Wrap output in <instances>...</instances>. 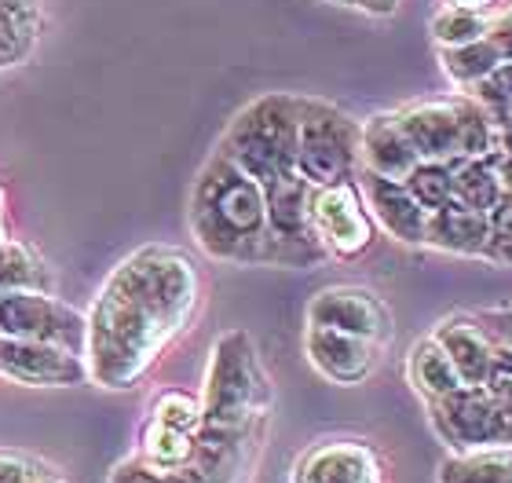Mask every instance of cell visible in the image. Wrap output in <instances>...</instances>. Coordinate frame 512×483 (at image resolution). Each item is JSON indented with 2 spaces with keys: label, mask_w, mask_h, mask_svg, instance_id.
Here are the masks:
<instances>
[{
  "label": "cell",
  "mask_w": 512,
  "mask_h": 483,
  "mask_svg": "<svg viewBox=\"0 0 512 483\" xmlns=\"http://www.w3.org/2000/svg\"><path fill=\"white\" fill-rule=\"evenodd\" d=\"M198 304L194 264L176 249H139L99 293L85 322L88 374L107 388H128Z\"/></svg>",
  "instance_id": "cell-1"
},
{
  "label": "cell",
  "mask_w": 512,
  "mask_h": 483,
  "mask_svg": "<svg viewBox=\"0 0 512 483\" xmlns=\"http://www.w3.org/2000/svg\"><path fill=\"white\" fill-rule=\"evenodd\" d=\"M191 231L198 246L227 264H275L267 231L264 183H256L227 154L209 158L191 194Z\"/></svg>",
  "instance_id": "cell-2"
},
{
  "label": "cell",
  "mask_w": 512,
  "mask_h": 483,
  "mask_svg": "<svg viewBox=\"0 0 512 483\" xmlns=\"http://www.w3.org/2000/svg\"><path fill=\"white\" fill-rule=\"evenodd\" d=\"M264 399L267 381L260 363H256L249 333H224L216 341L213 363H209V381H205L198 451L224 454L249 429V421L264 410Z\"/></svg>",
  "instance_id": "cell-3"
},
{
  "label": "cell",
  "mask_w": 512,
  "mask_h": 483,
  "mask_svg": "<svg viewBox=\"0 0 512 483\" xmlns=\"http://www.w3.org/2000/svg\"><path fill=\"white\" fill-rule=\"evenodd\" d=\"M297 132H300V96L267 92L253 99L227 129L220 154L249 172L256 183H275L297 172Z\"/></svg>",
  "instance_id": "cell-4"
},
{
  "label": "cell",
  "mask_w": 512,
  "mask_h": 483,
  "mask_svg": "<svg viewBox=\"0 0 512 483\" xmlns=\"http://www.w3.org/2000/svg\"><path fill=\"white\" fill-rule=\"evenodd\" d=\"M395 114H399V125L410 136L421 161L458 165V161L483 158L498 147V125L472 96L425 99V103H410Z\"/></svg>",
  "instance_id": "cell-5"
},
{
  "label": "cell",
  "mask_w": 512,
  "mask_h": 483,
  "mask_svg": "<svg viewBox=\"0 0 512 483\" xmlns=\"http://www.w3.org/2000/svg\"><path fill=\"white\" fill-rule=\"evenodd\" d=\"M363 169L359 158V121L326 99H300L297 172L311 187L355 180Z\"/></svg>",
  "instance_id": "cell-6"
},
{
  "label": "cell",
  "mask_w": 512,
  "mask_h": 483,
  "mask_svg": "<svg viewBox=\"0 0 512 483\" xmlns=\"http://www.w3.org/2000/svg\"><path fill=\"white\" fill-rule=\"evenodd\" d=\"M428 407H432V425L439 440L458 454L512 447V421L483 385H461L450 396L432 399Z\"/></svg>",
  "instance_id": "cell-7"
},
{
  "label": "cell",
  "mask_w": 512,
  "mask_h": 483,
  "mask_svg": "<svg viewBox=\"0 0 512 483\" xmlns=\"http://www.w3.org/2000/svg\"><path fill=\"white\" fill-rule=\"evenodd\" d=\"M311 191L315 187L300 172H289V176L264 187L267 231H271L275 264L304 268V264H315V260L326 257L319 246V235H315V224H311Z\"/></svg>",
  "instance_id": "cell-8"
},
{
  "label": "cell",
  "mask_w": 512,
  "mask_h": 483,
  "mask_svg": "<svg viewBox=\"0 0 512 483\" xmlns=\"http://www.w3.org/2000/svg\"><path fill=\"white\" fill-rule=\"evenodd\" d=\"M311 224L319 235L322 253H333L341 260L363 257L374 246V216L366 209L363 191L355 180L315 187L311 191Z\"/></svg>",
  "instance_id": "cell-9"
},
{
  "label": "cell",
  "mask_w": 512,
  "mask_h": 483,
  "mask_svg": "<svg viewBox=\"0 0 512 483\" xmlns=\"http://www.w3.org/2000/svg\"><path fill=\"white\" fill-rule=\"evenodd\" d=\"M0 337L63 344L81 355L85 352V319L44 290L0 293Z\"/></svg>",
  "instance_id": "cell-10"
},
{
  "label": "cell",
  "mask_w": 512,
  "mask_h": 483,
  "mask_svg": "<svg viewBox=\"0 0 512 483\" xmlns=\"http://www.w3.org/2000/svg\"><path fill=\"white\" fill-rule=\"evenodd\" d=\"M308 326H330V330L352 333L381 348L392 337V312L374 290L363 286H330L311 297Z\"/></svg>",
  "instance_id": "cell-11"
},
{
  "label": "cell",
  "mask_w": 512,
  "mask_h": 483,
  "mask_svg": "<svg viewBox=\"0 0 512 483\" xmlns=\"http://www.w3.org/2000/svg\"><path fill=\"white\" fill-rule=\"evenodd\" d=\"M0 374L19 385H77L85 381L88 366L63 344L0 337Z\"/></svg>",
  "instance_id": "cell-12"
},
{
  "label": "cell",
  "mask_w": 512,
  "mask_h": 483,
  "mask_svg": "<svg viewBox=\"0 0 512 483\" xmlns=\"http://www.w3.org/2000/svg\"><path fill=\"white\" fill-rule=\"evenodd\" d=\"M304 352H308L311 366L333 385H363L377 366V344L330 330V326H308Z\"/></svg>",
  "instance_id": "cell-13"
},
{
  "label": "cell",
  "mask_w": 512,
  "mask_h": 483,
  "mask_svg": "<svg viewBox=\"0 0 512 483\" xmlns=\"http://www.w3.org/2000/svg\"><path fill=\"white\" fill-rule=\"evenodd\" d=\"M363 202L370 209L377 224L403 246H425L428 238V213L417 205V198L406 191L403 180H388V176H377V172L363 169Z\"/></svg>",
  "instance_id": "cell-14"
},
{
  "label": "cell",
  "mask_w": 512,
  "mask_h": 483,
  "mask_svg": "<svg viewBox=\"0 0 512 483\" xmlns=\"http://www.w3.org/2000/svg\"><path fill=\"white\" fill-rule=\"evenodd\" d=\"M359 158L366 172L388 176V180H406L417 169L421 154L414 151L410 136L399 125V114H374L359 125Z\"/></svg>",
  "instance_id": "cell-15"
},
{
  "label": "cell",
  "mask_w": 512,
  "mask_h": 483,
  "mask_svg": "<svg viewBox=\"0 0 512 483\" xmlns=\"http://www.w3.org/2000/svg\"><path fill=\"white\" fill-rule=\"evenodd\" d=\"M297 483H384L377 454L359 440L322 443L300 462Z\"/></svg>",
  "instance_id": "cell-16"
},
{
  "label": "cell",
  "mask_w": 512,
  "mask_h": 483,
  "mask_svg": "<svg viewBox=\"0 0 512 483\" xmlns=\"http://www.w3.org/2000/svg\"><path fill=\"white\" fill-rule=\"evenodd\" d=\"M487 242H491V213H483L476 205L450 198L447 205H439L436 213H428L425 246L458 253V257H483Z\"/></svg>",
  "instance_id": "cell-17"
},
{
  "label": "cell",
  "mask_w": 512,
  "mask_h": 483,
  "mask_svg": "<svg viewBox=\"0 0 512 483\" xmlns=\"http://www.w3.org/2000/svg\"><path fill=\"white\" fill-rule=\"evenodd\" d=\"M432 337L450 355L461 385H483L487 381V370H491L494 359V341L480 322L469 319V315H450V319L439 322Z\"/></svg>",
  "instance_id": "cell-18"
},
{
  "label": "cell",
  "mask_w": 512,
  "mask_h": 483,
  "mask_svg": "<svg viewBox=\"0 0 512 483\" xmlns=\"http://www.w3.org/2000/svg\"><path fill=\"white\" fill-rule=\"evenodd\" d=\"M454 198H461L465 205H476L483 213H494L509 198L502 151L498 147L491 154H483V158H469L454 165Z\"/></svg>",
  "instance_id": "cell-19"
},
{
  "label": "cell",
  "mask_w": 512,
  "mask_h": 483,
  "mask_svg": "<svg viewBox=\"0 0 512 483\" xmlns=\"http://www.w3.org/2000/svg\"><path fill=\"white\" fill-rule=\"evenodd\" d=\"M410 381H414V388L428 403L450 396L454 388H461L458 370L450 363V355L439 348L436 337H425V341L414 344V352H410Z\"/></svg>",
  "instance_id": "cell-20"
},
{
  "label": "cell",
  "mask_w": 512,
  "mask_h": 483,
  "mask_svg": "<svg viewBox=\"0 0 512 483\" xmlns=\"http://www.w3.org/2000/svg\"><path fill=\"white\" fill-rule=\"evenodd\" d=\"M439 483H512V451L491 447L454 454L439 469Z\"/></svg>",
  "instance_id": "cell-21"
},
{
  "label": "cell",
  "mask_w": 512,
  "mask_h": 483,
  "mask_svg": "<svg viewBox=\"0 0 512 483\" xmlns=\"http://www.w3.org/2000/svg\"><path fill=\"white\" fill-rule=\"evenodd\" d=\"M502 63L494 48L487 41H469V44H458V48H439V66H443V74L454 81L458 88H472L480 85L483 77L491 74L494 66Z\"/></svg>",
  "instance_id": "cell-22"
},
{
  "label": "cell",
  "mask_w": 512,
  "mask_h": 483,
  "mask_svg": "<svg viewBox=\"0 0 512 483\" xmlns=\"http://www.w3.org/2000/svg\"><path fill=\"white\" fill-rule=\"evenodd\" d=\"M491 26V15H480V11H465L454 8V4H443V8L432 15L428 30H432V41L439 48H458V44L480 41Z\"/></svg>",
  "instance_id": "cell-23"
},
{
  "label": "cell",
  "mask_w": 512,
  "mask_h": 483,
  "mask_svg": "<svg viewBox=\"0 0 512 483\" xmlns=\"http://www.w3.org/2000/svg\"><path fill=\"white\" fill-rule=\"evenodd\" d=\"M403 183L425 213H436L439 205H447L454 198V165H447V161H417V169Z\"/></svg>",
  "instance_id": "cell-24"
},
{
  "label": "cell",
  "mask_w": 512,
  "mask_h": 483,
  "mask_svg": "<svg viewBox=\"0 0 512 483\" xmlns=\"http://www.w3.org/2000/svg\"><path fill=\"white\" fill-rule=\"evenodd\" d=\"M15 290H48V275L30 249L0 238V293Z\"/></svg>",
  "instance_id": "cell-25"
},
{
  "label": "cell",
  "mask_w": 512,
  "mask_h": 483,
  "mask_svg": "<svg viewBox=\"0 0 512 483\" xmlns=\"http://www.w3.org/2000/svg\"><path fill=\"white\" fill-rule=\"evenodd\" d=\"M469 96L491 114L494 125L512 118V63H498L480 85L469 88Z\"/></svg>",
  "instance_id": "cell-26"
},
{
  "label": "cell",
  "mask_w": 512,
  "mask_h": 483,
  "mask_svg": "<svg viewBox=\"0 0 512 483\" xmlns=\"http://www.w3.org/2000/svg\"><path fill=\"white\" fill-rule=\"evenodd\" d=\"M483 388L491 392V399L502 407V414L512 421V348L505 341H494V359L487 370Z\"/></svg>",
  "instance_id": "cell-27"
},
{
  "label": "cell",
  "mask_w": 512,
  "mask_h": 483,
  "mask_svg": "<svg viewBox=\"0 0 512 483\" xmlns=\"http://www.w3.org/2000/svg\"><path fill=\"white\" fill-rule=\"evenodd\" d=\"M114 483H209V473L202 469H154V465H143V469H121Z\"/></svg>",
  "instance_id": "cell-28"
},
{
  "label": "cell",
  "mask_w": 512,
  "mask_h": 483,
  "mask_svg": "<svg viewBox=\"0 0 512 483\" xmlns=\"http://www.w3.org/2000/svg\"><path fill=\"white\" fill-rule=\"evenodd\" d=\"M483 257L512 264V194L491 213V242H487Z\"/></svg>",
  "instance_id": "cell-29"
},
{
  "label": "cell",
  "mask_w": 512,
  "mask_h": 483,
  "mask_svg": "<svg viewBox=\"0 0 512 483\" xmlns=\"http://www.w3.org/2000/svg\"><path fill=\"white\" fill-rule=\"evenodd\" d=\"M483 41L491 44L494 55H498L502 63H512V8L491 15V26L483 33Z\"/></svg>",
  "instance_id": "cell-30"
},
{
  "label": "cell",
  "mask_w": 512,
  "mask_h": 483,
  "mask_svg": "<svg viewBox=\"0 0 512 483\" xmlns=\"http://www.w3.org/2000/svg\"><path fill=\"white\" fill-rule=\"evenodd\" d=\"M447 4L465 11H480V15H498V11L512 8V0H447Z\"/></svg>",
  "instance_id": "cell-31"
},
{
  "label": "cell",
  "mask_w": 512,
  "mask_h": 483,
  "mask_svg": "<svg viewBox=\"0 0 512 483\" xmlns=\"http://www.w3.org/2000/svg\"><path fill=\"white\" fill-rule=\"evenodd\" d=\"M399 4H403V0H352V8H363L366 15H377V19H388V15H395V11H399Z\"/></svg>",
  "instance_id": "cell-32"
},
{
  "label": "cell",
  "mask_w": 512,
  "mask_h": 483,
  "mask_svg": "<svg viewBox=\"0 0 512 483\" xmlns=\"http://www.w3.org/2000/svg\"><path fill=\"white\" fill-rule=\"evenodd\" d=\"M502 165H505V187H509V194H512V158L502 154Z\"/></svg>",
  "instance_id": "cell-33"
},
{
  "label": "cell",
  "mask_w": 512,
  "mask_h": 483,
  "mask_svg": "<svg viewBox=\"0 0 512 483\" xmlns=\"http://www.w3.org/2000/svg\"><path fill=\"white\" fill-rule=\"evenodd\" d=\"M330 4H352V0H330Z\"/></svg>",
  "instance_id": "cell-34"
},
{
  "label": "cell",
  "mask_w": 512,
  "mask_h": 483,
  "mask_svg": "<svg viewBox=\"0 0 512 483\" xmlns=\"http://www.w3.org/2000/svg\"><path fill=\"white\" fill-rule=\"evenodd\" d=\"M512 315V312H509ZM505 344H509V348H512V326H509V341H505Z\"/></svg>",
  "instance_id": "cell-35"
},
{
  "label": "cell",
  "mask_w": 512,
  "mask_h": 483,
  "mask_svg": "<svg viewBox=\"0 0 512 483\" xmlns=\"http://www.w3.org/2000/svg\"><path fill=\"white\" fill-rule=\"evenodd\" d=\"M22 483H41V480H33V476H26V480H22Z\"/></svg>",
  "instance_id": "cell-36"
},
{
  "label": "cell",
  "mask_w": 512,
  "mask_h": 483,
  "mask_svg": "<svg viewBox=\"0 0 512 483\" xmlns=\"http://www.w3.org/2000/svg\"><path fill=\"white\" fill-rule=\"evenodd\" d=\"M0 202H4V198H0Z\"/></svg>",
  "instance_id": "cell-37"
}]
</instances>
